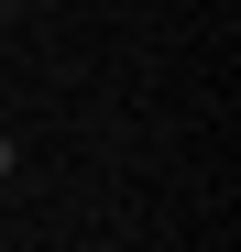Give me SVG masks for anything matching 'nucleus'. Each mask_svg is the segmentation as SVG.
Here are the masks:
<instances>
[{"label": "nucleus", "mask_w": 241, "mask_h": 252, "mask_svg": "<svg viewBox=\"0 0 241 252\" xmlns=\"http://www.w3.org/2000/svg\"><path fill=\"white\" fill-rule=\"evenodd\" d=\"M0 176H11V132H0Z\"/></svg>", "instance_id": "1"}]
</instances>
